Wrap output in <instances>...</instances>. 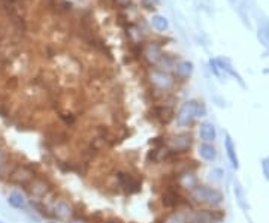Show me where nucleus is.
<instances>
[{"label":"nucleus","instance_id":"f257e3e1","mask_svg":"<svg viewBox=\"0 0 269 223\" xmlns=\"http://www.w3.org/2000/svg\"><path fill=\"white\" fill-rule=\"evenodd\" d=\"M205 114V108L196 102H187L183 105V108L177 114V125L178 126H187L193 121L194 117H202Z\"/></svg>","mask_w":269,"mask_h":223},{"label":"nucleus","instance_id":"f03ea898","mask_svg":"<svg viewBox=\"0 0 269 223\" xmlns=\"http://www.w3.org/2000/svg\"><path fill=\"white\" fill-rule=\"evenodd\" d=\"M193 196L196 198L198 201H202L211 205H217L222 202V195L209 187H196L193 192Z\"/></svg>","mask_w":269,"mask_h":223},{"label":"nucleus","instance_id":"7ed1b4c3","mask_svg":"<svg viewBox=\"0 0 269 223\" xmlns=\"http://www.w3.org/2000/svg\"><path fill=\"white\" fill-rule=\"evenodd\" d=\"M32 180H33V171L27 166H17L9 174V181L15 184H29Z\"/></svg>","mask_w":269,"mask_h":223},{"label":"nucleus","instance_id":"20e7f679","mask_svg":"<svg viewBox=\"0 0 269 223\" xmlns=\"http://www.w3.org/2000/svg\"><path fill=\"white\" fill-rule=\"evenodd\" d=\"M169 144L172 147L174 152H186L190 148L191 144V136L187 134H181V135H175L172 139H169Z\"/></svg>","mask_w":269,"mask_h":223},{"label":"nucleus","instance_id":"39448f33","mask_svg":"<svg viewBox=\"0 0 269 223\" xmlns=\"http://www.w3.org/2000/svg\"><path fill=\"white\" fill-rule=\"evenodd\" d=\"M151 83L154 87L160 89V90H167L172 87V80H170L169 75H166L165 72H160V70H154L151 73Z\"/></svg>","mask_w":269,"mask_h":223},{"label":"nucleus","instance_id":"423d86ee","mask_svg":"<svg viewBox=\"0 0 269 223\" xmlns=\"http://www.w3.org/2000/svg\"><path fill=\"white\" fill-rule=\"evenodd\" d=\"M211 220H212V214L205 210L187 213V217H186V223H211Z\"/></svg>","mask_w":269,"mask_h":223},{"label":"nucleus","instance_id":"0eeeda50","mask_svg":"<svg viewBox=\"0 0 269 223\" xmlns=\"http://www.w3.org/2000/svg\"><path fill=\"white\" fill-rule=\"evenodd\" d=\"M54 216L60 220H67L72 217V207L69 205V202L60 200L54 204Z\"/></svg>","mask_w":269,"mask_h":223},{"label":"nucleus","instance_id":"6e6552de","mask_svg":"<svg viewBox=\"0 0 269 223\" xmlns=\"http://www.w3.org/2000/svg\"><path fill=\"white\" fill-rule=\"evenodd\" d=\"M8 202L11 207L17 208V210H26L27 202H26V198H24L20 192H12L8 196Z\"/></svg>","mask_w":269,"mask_h":223},{"label":"nucleus","instance_id":"1a4fd4ad","mask_svg":"<svg viewBox=\"0 0 269 223\" xmlns=\"http://www.w3.org/2000/svg\"><path fill=\"white\" fill-rule=\"evenodd\" d=\"M29 184H30L29 190H30V193H32L35 198H42V196L46 195V192H48V187H46V184H45L43 180H35V178H33Z\"/></svg>","mask_w":269,"mask_h":223},{"label":"nucleus","instance_id":"9d476101","mask_svg":"<svg viewBox=\"0 0 269 223\" xmlns=\"http://www.w3.org/2000/svg\"><path fill=\"white\" fill-rule=\"evenodd\" d=\"M201 138L205 141V142H211L215 139V128L211 125V123H204V125L201 126Z\"/></svg>","mask_w":269,"mask_h":223},{"label":"nucleus","instance_id":"9b49d317","mask_svg":"<svg viewBox=\"0 0 269 223\" xmlns=\"http://www.w3.org/2000/svg\"><path fill=\"white\" fill-rule=\"evenodd\" d=\"M199 155L204 160H214L215 159V148L209 144V142H204L201 147H199Z\"/></svg>","mask_w":269,"mask_h":223},{"label":"nucleus","instance_id":"f8f14e48","mask_svg":"<svg viewBox=\"0 0 269 223\" xmlns=\"http://www.w3.org/2000/svg\"><path fill=\"white\" fill-rule=\"evenodd\" d=\"M151 24H153V27L156 29V30H159V32H165L166 29H167V20L165 18V17H162V15H156V17H153V20H151Z\"/></svg>","mask_w":269,"mask_h":223},{"label":"nucleus","instance_id":"ddd939ff","mask_svg":"<svg viewBox=\"0 0 269 223\" xmlns=\"http://www.w3.org/2000/svg\"><path fill=\"white\" fill-rule=\"evenodd\" d=\"M193 70V65L190 62H183L177 66V73L181 78H187Z\"/></svg>","mask_w":269,"mask_h":223},{"label":"nucleus","instance_id":"4468645a","mask_svg":"<svg viewBox=\"0 0 269 223\" xmlns=\"http://www.w3.org/2000/svg\"><path fill=\"white\" fill-rule=\"evenodd\" d=\"M226 150H228V156H229V159H230L232 165H233L235 168H238V159H236V155H235L233 142H232V139H230L229 136L226 138Z\"/></svg>","mask_w":269,"mask_h":223},{"label":"nucleus","instance_id":"2eb2a0df","mask_svg":"<svg viewBox=\"0 0 269 223\" xmlns=\"http://www.w3.org/2000/svg\"><path fill=\"white\" fill-rule=\"evenodd\" d=\"M186 217L187 214H183V213H174L166 217L165 223H186Z\"/></svg>","mask_w":269,"mask_h":223},{"label":"nucleus","instance_id":"dca6fc26","mask_svg":"<svg viewBox=\"0 0 269 223\" xmlns=\"http://www.w3.org/2000/svg\"><path fill=\"white\" fill-rule=\"evenodd\" d=\"M69 223H87V222H85V220H83L81 217H75V219H72Z\"/></svg>","mask_w":269,"mask_h":223},{"label":"nucleus","instance_id":"f3484780","mask_svg":"<svg viewBox=\"0 0 269 223\" xmlns=\"http://www.w3.org/2000/svg\"><path fill=\"white\" fill-rule=\"evenodd\" d=\"M2 160H3V152L0 150V162H2Z\"/></svg>","mask_w":269,"mask_h":223},{"label":"nucleus","instance_id":"a211bd4d","mask_svg":"<svg viewBox=\"0 0 269 223\" xmlns=\"http://www.w3.org/2000/svg\"><path fill=\"white\" fill-rule=\"evenodd\" d=\"M48 223H56V222H48Z\"/></svg>","mask_w":269,"mask_h":223},{"label":"nucleus","instance_id":"6ab92c4d","mask_svg":"<svg viewBox=\"0 0 269 223\" xmlns=\"http://www.w3.org/2000/svg\"><path fill=\"white\" fill-rule=\"evenodd\" d=\"M0 223H3V222H0Z\"/></svg>","mask_w":269,"mask_h":223}]
</instances>
